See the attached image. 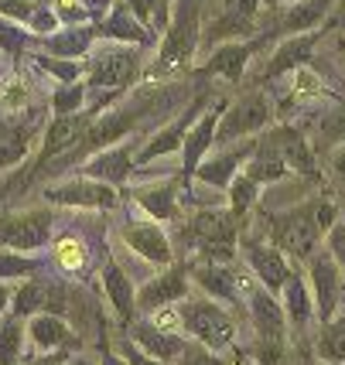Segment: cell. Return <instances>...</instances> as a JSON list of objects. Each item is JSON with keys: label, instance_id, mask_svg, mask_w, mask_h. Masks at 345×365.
Here are the masks:
<instances>
[{"label": "cell", "instance_id": "cell-1", "mask_svg": "<svg viewBox=\"0 0 345 365\" xmlns=\"http://www.w3.org/2000/svg\"><path fill=\"white\" fill-rule=\"evenodd\" d=\"M331 225H335V205L314 198L308 205L274 215V219H270V236H274V246H281L287 256L311 259V256L318 253L321 236H329Z\"/></svg>", "mask_w": 345, "mask_h": 365}, {"label": "cell", "instance_id": "cell-2", "mask_svg": "<svg viewBox=\"0 0 345 365\" xmlns=\"http://www.w3.org/2000/svg\"><path fill=\"white\" fill-rule=\"evenodd\" d=\"M236 222H239V215L233 208L229 212L205 208L191 219L189 236L209 263H236V239H239V225Z\"/></svg>", "mask_w": 345, "mask_h": 365}, {"label": "cell", "instance_id": "cell-3", "mask_svg": "<svg viewBox=\"0 0 345 365\" xmlns=\"http://www.w3.org/2000/svg\"><path fill=\"white\" fill-rule=\"evenodd\" d=\"M181 321H185V331L195 341H202V345H209L216 351L233 349L236 321L226 314L222 301H216V297H195V301H189L181 307Z\"/></svg>", "mask_w": 345, "mask_h": 365}, {"label": "cell", "instance_id": "cell-4", "mask_svg": "<svg viewBox=\"0 0 345 365\" xmlns=\"http://www.w3.org/2000/svg\"><path fill=\"white\" fill-rule=\"evenodd\" d=\"M199 41V0H181L174 11V24L164 45H161V58H157L154 76H171L181 72L191 62V51Z\"/></svg>", "mask_w": 345, "mask_h": 365}, {"label": "cell", "instance_id": "cell-5", "mask_svg": "<svg viewBox=\"0 0 345 365\" xmlns=\"http://www.w3.org/2000/svg\"><path fill=\"white\" fill-rule=\"evenodd\" d=\"M308 287H311V297H314V311H318V321L325 324L339 314V301L345 297V284H342V273H339V263L329 250L314 253L308 259Z\"/></svg>", "mask_w": 345, "mask_h": 365}, {"label": "cell", "instance_id": "cell-6", "mask_svg": "<svg viewBox=\"0 0 345 365\" xmlns=\"http://www.w3.org/2000/svg\"><path fill=\"white\" fill-rule=\"evenodd\" d=\"M120 236H124L126 250H134V253L147 259V263H154V267H171L174 263V246L168 232H164V225L157 222V219H126L120 225Z\"/></svg>", "mask_w": 345, "mask_h": 365}, {"label": "cell", "instance_id": "cell-7", "mask_svg": "<svg viewBox=\"0 0 345 365\" xmlns=\"http://www.w3.org/2000/svg\"><path fill=\"white\" fill-rule=\"evenodd\" d=\"M51 236V212H21V215H4L0 219V246L17 250V253H34L41 250Z\"/></svg>", "mask_w": 345, "mask_h": 365}, {"label": "cell", "instance_id": "cell-8", "mask_svg": "<svg viewBox=\"0 0 345 365\" xmlns=\"http://www.w3.org/2000/svg\"><path fill=\"white\" fill-rule=\"evenodd\" d=\"M48 202L55 205H76V208H103V212H113L120 205L113 185L99 181V178H82V181H65V185H55V188L45 191Z\"/></svg>", "mask_w": 345, "mask_h": 365}, {"label": "cell", "instance_id": "cell-9", "mask_svg": "<svg viewBox=\"0 0 345 365\" xmlns=\"http://www.w3.org/2000/svg\"><path fill=\"white\" fill-rule=\"evenodd\" d=\"M189 280L191 273L185 267H168V270L154 277V280H147V284L137 290V311L144 314H154L157 307H168V304H181L189 297Z\"/></svg>", "mask_w": 345, "mask_h": 365}, {"label": "cell", "instance_id": "cell-10", "mask_svg": "<svg viewBox=\"0 0 345 365\" xmlns=\"http://www.w3.org/2000/svg\"><path fill=\"white\" fill-rule=\"evenodd\" d=\"M270 120V103L267 96L253 93L246 96L243 103H236L233 110L222 116L219 130H216V140L219 143H229L236 137H246V133H256V130H264Z\"/></svg>", "mask_w": 345, "mask_h": 365}, {"label": "cell", "instance_id": "cell-11", "mask_svg": "<svg viewBox=\"0 0 345 365\" xmlns=\"http://www.w3.org/2000/svg\"><path fill=\"white\" fill-rule=\"evenodd\" d=\"M246 263L250 270L256 273V284H264L270 294H281L284 284L291 280V263H287V253L281 246H267V242H256L250 239L246 242Z\"/></svg>", "mask_w": 345, "mask_h": 365}, {"label": "cell", "instance_id": "cell-12", "mask_svg": "<svg viewBox=\"0 0 345 365\" xmlns=\"http://www.w3.org/2000/svg\"><path fill=\"white\" fill-rule=\"evenodd\" d=\"M130 338H134L144 351H151L154 359H161V362H168V365L189 345V338L181 331H164V328H157L154 321H134V324H130Z\"/></svg>", "mask_w": 345, "mask_h": 365}, {"label": "cell", "instance_id": "cell-13", "mask_svg": "<svg viewBox=\"0 0 345 365\" xmlns=\"http://www.w3.org/2000/svg\"><path fill=\"white\" fill-rule=\"evenodd\" d=\"M28 341L41 351H55V349H65V345L79 341V338L72 334V328H69V321L62 314L41 311V314L28 318Z\"/></svg>", "mask_w": 345, "mask_h": 365}, {"label": "cell", "instance_id": "cell-14", "mask_svg": "<svg viewBox=\"0 0 345 365\" xmlns=\"http://www.w3.org/2000/svg\"><path fill=\"white\" fill-rule=\"evenodd\" d=\"M137 68V55L130 48H113V51H103V58L93 62V72H89V82L93 86H103V89H113V86H126L130 76Z\"/></svg>", "mask_w": 345, "mask_h": 365}, {"label": "cell", "instance_id": "cell-15", "mask_svg": "<svg viewBox=\"0 0 345 365\" xmlns=\"http://www.w3.org/2000/svg\"><path fill=\"white\" fill-rule=\"evenodd\" d=\"M103 290H106V301L113 304V311H116V318L120 321H130L137 314V290L130 284V277H126L113 259L103 263Z\"/></svg>", "mask_w": 345, "mask_h": 365}, {"label": "cell", "instance_id": "cell-16", "mask_svg": "<svg viewBox=\"0 0 345 365\" xmlns=\"http://www.w3.org/2000/svg\"><path fill=\"white\" fill-rule=\"evenodd\" d=\"M284 311H287V321H291V331H304L311 321H318V311H314V297L311 287L301 280L298 273H291V280L284 284Z\"/></svg>", "mask_w": 345, "mask_h": 365}, {"label": "cell", "instance_id": "cell-17", "mask_svg": "<svg viewBox=\"0 0 345 365\" xmlns=\"http://www.w3.org/2000/svg\"><path fill=\"white\" fill-rule=\"evenodd\" d=\"M137 205H141L144 215H151L157 222H168L178 215V198H174V181H164V185H147V188H137Z\"/></svg>", "mask_w": 345, "mask_h": 365}, {"label": "cell", "instance_id": "cell-18", "mask_svg": "<svg viewBox=\"0 0 345 365\" xmlns=\"http://www.w3.org/2000/svg\"><path fill=\"white\" fill-rule=\"evenodd\" d=\"M311 48H314V34H294V38H287V41L274 51V58H270L264 76L274 79V76H281V72H287V68H301V65L308 62Z\"/></svg>", "mask_w": 345, "mask_h": 365}, {"label": "cell", "instance_id": "cell-19", "mask_svg": "<svg viewBox=\"0 0 345 365\" xmlns=\"http://www.w3.org/2000/svg\"><path fill=\"white\" fill-rule=\"evenodd\" d=\"M314 355L321 362L345 365V311H339L331 321L321 324V331L314 338Z\"/></svg>", "mask_w": 345, "mask_h": 365}, {"label": "cell", "instance_id": "cell-20", "mask_svg": "<svg viewBox=\"0 0 345 365\" xmlns=\"http://www.w3.org/2000/svg\"><path fill=\"white\" fill-rule=\"evenodd\" d=\"M89 127V116H82V113H62V116H55V123L48 127L45 133V154H62L65 147H72L79 140V133Z\"/></svg>", "mask_w": 345, "mask_h": 365}, {"label": "cell", "instance_id": "cell-21", "mask_svg": "<svg viewBox=\"0 0 345 365\" xmlns=\"http://www.w3.org/2000/svg\"><path fill=\"white\" fill-rule=\"evenodd\" d=\"M202 103H195V110H199ZM191 110V113H195ZM191 113H185V116H178L174 123H168L164 130H157L154 137H151V143L141 150V160H154V158H164V154H174L181 143H185V130L191 127Z\"/></svg>", "mask_w": 345, "mask_h": 365}, {"label": "cell", "instance_id": "cell-22", "mask_svg": "<svg viewBox=\"0 0 345 365\" xmlns=\"http://www.w3.org/2000/svg\"><path fill=\"white\" fill-rule=\"evenodd\" d=\"M86 175L99 178V181H106V185H120V181H126V175H130V150H126V147H113V150L96 154V158L86 164Z\"/></svg>", "mask_w": 345, "mask_h": 365}, {"label": "cell", "instance_id": "cell-23", "mask_svg": "<svg viewBox=\"0 0 345 365\" xmlns=\"http://www.w3.org/2000/svg\"><path fill=\"white\" fill-rule=\"evenodd\" d=\"M24 341H28V318L11 314L0 321V365H21Z\"/></svg>", "mask_w": 345, "mask_h": 365}, {"label": "cell", "instance_id": "cell-24", "mask_svg": "<svg viewBox=\"0 0 345 365\" xmlns=\"http://www.w3.org/2000/svg\"><path fill=\"white\" fill-rule=\"evenodd\" d=\"M246 154H253V143H246L243 150H233V154H222V158H209L202 164V171H199V178H202L205 185H212V188H229L236 181V168L243 164V158Z\"/></svg>", "mask_w": 345, "mask_h": 365}, {"label": "cell", "instance_id": "cell-25", "mask_svg": "<svg viewBox=\"0 0 345 365\" xmlns=\"http://www.w3.org/2000/svg\"><path fill=\"white\" fill-rule=\"evenodd\" d=\"M246 175L256 185H277L287 178V160H284L281 147H270V150H256V158L246 164Z\"/></svg>", "mask_w": 345, "mask_h": 365}, {"label": "cell", "instance_id": "cell-26", "mask_svg": "<svg viewBox=\"0 0 345 365\" xmlns=\"http://www.w3.org/2000/svg\"><path fill=\"white\" fill-rule=\"evenodd\" d=\"M48 301H51V284L45 280H24V284L14 290V314L21 318H31V314H41L48 311Z\"/></svg>", "mask_w": 345, "mask_h": 365}, {"label": "cell", "instance_id": "cell-27", "mask_svg": "<svg viewBox=\"0 0 345 365\" xmlns=\"http://www.w3.org/2000/svg\"><path fill=\"white\" fill-rule=\"evenodd\" d=\"M134 113H110V116H103V123H96L86 137H82V147H93V150H99L103 143H113L116 137H124L126 130L134 127Z\"/></svg>", "mask_w": 345, "mask_h": 365}, {"label": "cell", "instance_id": "cell-28", "mask_svg": "<svg viewBox=\"0 0 345 365\" xmlns=\"http://www.w3.org/2000/svg\"><path fill=\"white\" fill-rule=\"evenodd\" d=\"M51 259L65 273H82L86 263H89V250H86V242L79 236H62L55 239V246H51Z\"/></svg>", "mask_w": 345, "mask_h": 365}, {"label": "cell", "instance_id": "cell-29", "mask_svg": "<svg viewBox=\"0 0 345 365\" xmlns=\"http://www.w3.org/2000/svg\"><path fill=\"white\" fill-rule=\"evenodd\" d=\"M216 116H219V113H205L202 123L189 133V140H185V160H181V171H185V175L195 171V164H199V158L205 154L209 140L216 137Z\"/></svg>", "mask_w": 345, "mask_h": 365}, {"label": "cell", "instance_id": "cell-30", "mask_svg": "<svg viewBox=\"0 0 345 365\" xmlns=\"http://www.w3.org/2000/svg\"><path fill=\"white\" fill-rule=\"evenodd\" d=\"M331 11V0H304L301 7H294L291 14L284 17V28L291 34H301V31H311L314 24H321Z\"/></svg>", "mask_w": 345, "mask_h": 365}, {"label": "cell", "instance_id": "cell-31", "mask_svg": "<svg viewBox=\"0 0 345 365\" xmlns=\"http://www.w3.org/2000/svg\"><path fill=\"white\" fill-rule=\"evenodd\" d=\"M277 140H281V154L284 160H287V168H294V171H301V175H314V158L311 150H308V143L301 140L298 133H277Z\"/></svg>", "mask_w": 345, "mask_h": 365}, {"label": "cell", "instance_id": "cell-32", "mask_svg": "<svg viewBox=\"0 0 345 365\" xmlns=\"http://www.w3.org/2000/svg\"><path fill=\"white\" fill-rule=\"evenodd\" d=\"M253 45H229V48H219L216 51V58L209 65V72H222V76H229V79H239V72H243V65L250 58Z\"/></svg>", "mask_w": 345, "mask_h": 365}, {"label": "cell", "instance_id": "cell-33", "mask_svg": "<svg viewBox=\"0 0 345 365\" xmlns=\"http://www.w3.org/2000/svg\"><path fill=\"white\" fill-rule=\"evenodd\" d=\"M38 270V259L17 253V250H0V280H14V277H28Z\"/></svg>", "mask_w": 345, "mask_h": 365}, {"label": "cell", "instance_id": "cell-34", "mask_svg": "<svg viewBox=\"0 0 345 365\" xmlns=\"http://www.w3.org/2000/svg\"><path fill=\"white\" fill-rule=\"evenodd\" d=\"M256 188H260V185H256L250 175H239L233 185H229V205H233V212L239 219H243V215L250 212V205L256 202Z\"/></svg>", "mask_w": 345, "mask_h": 365}, {"label": "cell", "instance_id": "cell-35", "mask_svg": "<svg viewBox=\"0 0 345 365\" xmlns=\"http://www.w3.org/2000/svg\"><path fill=\"white\" fill-rule=\"evenodd\" d=\"M171 365H226V362L219 359V351L216 349H209V345H202V341H195V338H191Z\"/></svg>", "mask_w": 345, "mask_h": 365}, {"label": "cell", "instance_id": "cell-36", "mask_svg": "<svg viewBox=\"0 0 345 365\" xmlns=\"http://www.w3.org/2000/svg\"><path fill=\"white\" fill-rule=\"evenodd\" d=\"M21 106H28V86L17 79V76L7 82H0V110L17 113Z\"/></svg>", "mask_w": 345, "mask_h": 365}, {"label": "cell", "instance_id": "cell-37", "mask_svg": "<svg viewBox=\"0 0 345 365\" xmlns=\"http://www.w3.org/2000/svg\"><path fill=\"white\" fill-rule=\"evenodd\" d=\"M116 351L126 359V365H164L161 359H154L151 351H144L134 338H120V341H116Z\"/></svg>", "mask_w": 345, "mask_h": 365}, {"label": "cell", "instance_id": "cell-38", "mask_svg": "<svg viewBox=\"0 0 345 365\" xmlns=\"http://www.w3.org/2000/svg\"><path fill=\"white\" fill-rule=\"evenodd\" d=\"M321 89H325V86H321V79L314 76L308 65L294 68V99H298V96H318Z\"/></svg>", "mask_w": 345, "mask_h": 365}, {"label": "cell", "instance_id": "cell-39", "mask_svg": "<svg viewBox=\"0 0 345 365\" xmlns=\"http://www.w3.org/2000/svg\"><path fill=\"white\" fill-rule=\"evenodd\" d=\"M325 250L335 256V263L345 270V222H335L329 229V236H325Z\"/></svg>", "mask_w": 345, "mask_h": 365}, {"label": "cell", "instance_id": "cell-40", "mask_svg": "<svg viewBox=\"0 0 345 365\" xmlns=\"http://www.w3.org/2000/svg\"><path fill=\"white\" fill-rule=\"evenodd\" d=\"M79 103H82V89L79 86H65L62 93H55V113H76Z\"/></svg>", "mask_w": 345, "mask_h": 365}, {"label": "cell", "instance_id": "cell-41", "mask_svg": "<svg viewBox=\"0 0 345 365\" xmlns=\"http://www.w3.org/2000/svg\"><path fill=\"white\" fill-rule=\"evenodd\" d=\"M329 168H331V178H335V181L345 188V143L331 150V164H329Z\"/></svg>", "mask_w": 345, "mask_h": 365}, {"label": "cell", "instance_id": "cell-42", "mask_svg": "<svg viewBox=\"0 0 345 365\" xmlns=\"http://www.w3.org/2000/svg\"><path fill=\"white\" fill-rule=\"evenodd\" d=\"M59 14L62 17H79L82 14V7H79V0H59Z\"/></svg>", "mask_w": 345, "mask_h": 365}, {"label": "cell", "instance_id": "cell-43", "mask_svg": "<svg viewBox=\"0 0 345 365\" xmlns=\"http://www.w3.org/2000/svg\"><path fill=\"white\" fill-rule=\"evenodd\" d=\"M11 304H14V290H11V287L0 280V318H4V311H7Z\"/></svg>", "mask_w": 345, "mask_h": 365}, {"label": "cell", "instance_id": "cell-44", "mask_svg": "<svg viewBox=\"0 0 345 365\" xmlns=\"http://www.w3.org/2000/svg\"><path fill=\"white\" fill-rule=\"evenodd\" d=\"M34 28H38V31H51V28H55V14H48V11L34 14Z\"/></svg>", "mask_w": 345, "mask_h": 365}, {"label": "cell", "instance_id": "cell-45", "mask_svg": "<svg viewBox=\"0 0 345 365\" xmlns=\"http://www.w3.org/2000/svg\"><path fill=\"white\" fill-rule=\"evenodd\" d=\"M291 365H314V359H311V351H308V345L301 341V349L294 351V362Z\"/></svg>", "mask_w": 345, "mask_h": 365}, {"label": "cell", "instance_id": "cell-46", "mask_svg": "<svg viewBox=\"0 0 345 365\" xmlns=\"http://www.w3.org/2000/svg\"><path fill=\"white\" fill-rule=\"evenodd\" d=\"M62 365H96V359H89V355H69V359H62Z\"/></svg>", "mask_w": 345, "mask_h": 365}, {"label": "cell", "instance_id": "cell-47", "mask_svg": "<svg viewBox=\"0 0 345 365\" xmlns=\"http://www.w3.org/2000/svg\"><path fill=\"white\" fill-rule=\"evenodd\" d=\"M103 365H126V359L120 351H106V355H103Z\"/></svg>", "mask_w": 345, "mask_h": 365}, {"label": "cell", "instance_id": "cell-48", "mask_svg": "<svg viewBox=\"0 0 345 365\" xmlns=\"http://www.w3.org/2000/svg\"><path fill=\"white\" fill-rule=\"evenodd\" d=\"M31 365H48V359H41V362H31ZM55 365H62V362H55Z\"/></svg>", "mask_w": 345, "mask_h": 365}, {"label": "cell", "instance_id": "cell-49", "mask_svg": "<svg viewBox=\"0 0 345 365\" xmlns=\"http://www.w3.org/2000/svg\"><path fill=\"white\" fill-rule=\"evenodd\" d=\"M342 28H345V14H342Z\"/></svg>", "mask_w": 345, "mask_h": 365}]
</instances>
